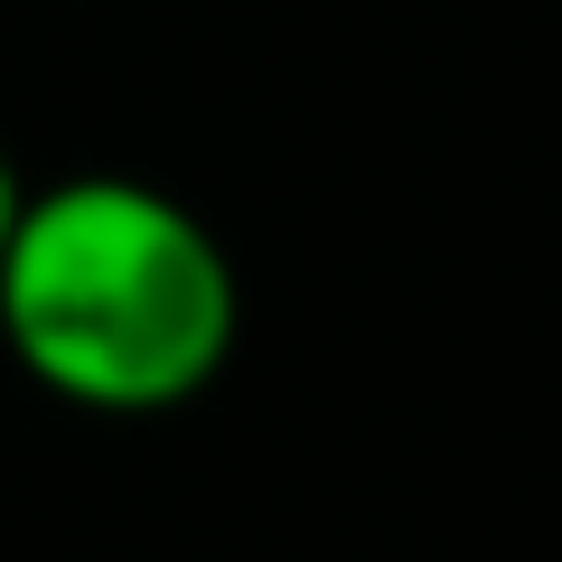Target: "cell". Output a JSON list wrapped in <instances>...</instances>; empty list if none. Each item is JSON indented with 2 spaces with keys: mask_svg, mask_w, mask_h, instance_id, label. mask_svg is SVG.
Instances as JSON below:
<instances>
[{
  "mask_svg": "<svg viewBox=\"0 0 562 562\" xmlns=\"http://www.w3.org/2000/svg\"><path fill=\"white\" fill-rule=\"evenodd\" d=\"M10 338L57 394L103 413H150L216 375L235 338V281L216 244L150 188H57L10 216L0 244Z\"/></svg>",
  "mask_w": 562,
  "mask_h": 562,
  "instance_id": "cell-1",
  "label": "cell"
},
{
  "mask_svg": "<svg viewBox=\"0 0 562 562\" xmlns=\"http://www.w3.org/2000/svg\"><path fill=\"white\" fill-rule=\"evenodd\" d=\"M10 216H20V198H10V169H0V244H10Z\"/></svg>",
  "mask_w": 562,
  "mask_h": 562,
  "instance_id": "cell-2",
  "label": "cell"
}]
</instances>
